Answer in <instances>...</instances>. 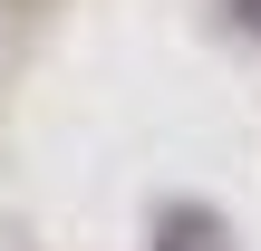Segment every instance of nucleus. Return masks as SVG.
Segmentation results:
<instances>
[{"mask_svg":"<svg viewBox=\"0 0 261 251\" xmlns=\"http://www.w3.org/2000/svg\"><path fill=\"white\" fill-rule=\"evenodd\" d=\"M155 251H232V222L213 203H165L155 213Z\"/></svg>","mask_w":261,"mask_h":251,"instance_id":"f257e3e1","label":"nucleus"},{"mask_svg":"<svg viewBox=\"0 0 261 251\" xmlns=\"http://www.w3.org/2000/svg\"><path fill=\"white\" fill-rule=\"evenodd\" d=\"M232 19H242V29H261V0H232Z\"/></svg>","mask_w":261,"mask_h":251,"instance_id":"f03ea898","label":"nucleus"}]
</instances>
